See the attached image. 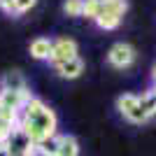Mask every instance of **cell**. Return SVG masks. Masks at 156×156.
<instances>
[{
    "instance_id": "cell-1",
    "label": "cell",
    "mask_w": 156,
    "mask_h": 156,
    "mask_svg": "<svg viewBox=\"0 0 156 156\" xmlns=\"http://www.w3.org/2000/svg\"><path fill=\"white\" fill-rule=\"evenodd\" d=\"M19 126L33 142L37 144L40 140L44 137L56 135V126H58V119H56V112L51 107H47L40 98L33 96L19 112Z\"/></svg>"
},
{
    "instance_id": "cell-2",
    "label": "cell",
    "mask_w": 156,
    "mask_h": 156,
    "mask_svg": "<svg viewBox=\"0 0 156 156\" xmlns=\"http://www.w3.org/2000/svg\"><path fill=\"white\" fill-rule=\"evenodd\" d=\"M117 110L124 119H128L130 124H144L147 114L140 110V98L135 93H124L117 98Z\"/></svg>"
},
{
    "instance_id": "cell-3",
    "label": "cell",
    "mask_w": 156,
    "mask_h": 156,
    "mask_svg": "<svg viewBox=\"0 0 156 156\" xmlns=\"http://www.w3.org/2000/svg\"><path fill=\"white\" fill-rule=\"evenodd\" d=\"M5 147L9 149V154H12V156L35 154V142H33L30 137L19 128V126H14V130H12V135H9V140L5 142Z\"/></svg>"
},
{
    "instance_id": "cell-4",
    "label": "cell",
    "mask_w": 156,
    "mask_h": 156,
    "mask_svg": "<svg viewBox=\"0 0 156 156\" xmlns=\"http://www.w3.org/2000/svg\"><path fill=\"white\" fill-rule=\"evenodd\" d=\"M133 61H135V49L130 44H126V42H117V44L107 51V63L119 68V70L133 65Z\"/></svg>"
},
{
    "instance_id": "cell-5",
    "label": "cell",
    "mask_w": 156,
    "mask_h": 156,
    "mask_svg": "<svg viewBox=\"0 0 156 156\" xmlns=\"http://www.w3.org/2000/svg\"><path fill=\"white\" fill-rule=\"evenodd\" d=\"M77 56V42L70 37H58L54 40L51 44V56H49V61H51V65L56 63H63V61L68 58H75Z\"/></svg>"
},
{
    "instance_id": "cell-6",
    "label": "cell",
    "mask_w": 156,
    "mask_h": 156,
    "mask_svg": "<svg viewBox=\"0 0 156 156\" xmlns=\"http://www.w3.org/2000/svg\"><path fill=\"white\" fill-rule=\"evenodd\" d=\"M30 91H0V107L5 110H14V112H21V107L30 100Z\"/></svg>"
},
{
    "instance_id": "cell-7",
    "label": "cell",
    "mask_w": 156,
    "mask_h": 156,
    "mask_svg": "<svg viewBox=\"0 0 156 156\" xmlns=\"http://www.w3.org/2000/svg\"><path fill=\"white\" fill-rule=\"evenodd\" d=\"M54 70L63 79H77L79 75L84 72V61L79 58V56H75V58H68V61H63V63H56Z\"/></svg>"
},
{
    "instance_id": "cell-8",
    "label": "cell",
    "mask_w": 156,
    "mask_h": 156,
    "mask_svg": "<svg viewBox=\"0 0 156 156\" xmlns=\"http://www.w3.org/2000/svg\"><path fill=\"white\" fill-rule=\"evenodd\" d=\"M26 77L21 72L12 70V72H5L2 79H0V91H26Z\"/></svg>"
},
{
    "instance_id": "cell-9",
    "label": "cell",
    "mask_w": 156,
    "mask_h": 156,
    "mask_svg": "<svg viewBox=\"0 0 156 156\" xmlns=\"http://www.w3.org/2000/svg\"><path fill=\"white\" fill-rule=\"evenodd\" d=\"M51 40L49 37H35L30 42V56L37 61H49V56H51Z\"/></svg>"
},
{
    "instance_id": "cell-10",
    "label": "cell",
    "mask_w": 156,
    "mask_h": 156,
    "mask_svg": "<svg viewBox=\"0 0 156 156\" xmlns=\"http://www.w3.org/2000/svg\"><path fill=\"white\" fill-rule=\"evenodd\" d=\"M35 154L40 156H58V135L44 137L35 144Z\"/></svg>"
},
{
    "instance_id": "cell-11",
    "label": "cell",
    "mask_w": 156,
    "mask_h": 156,
    "mask_svg": "<svg viewBox=\"0 0 156 156\" xmlns=\"http://www.w3.org/2000/svg\"><path fill=\"white\" fill-rule=\"evenodd\" d=\"M58 156H79V142L72 135H58Z\"/></svg>"
},
{
    "instance_id": "cell-12",
    "label": "cell",
    "mask_w": 156,
    "mask_h": 156,
    "mask_svg": "<svg viewBox=\"0 0 156 156\" xmlns=\"http://www.w3.org/2000/svg\"><path fill=\"white\" fill-rule=\"evenodd\" d=\"M128 9L126 0H105L100 5V14H114V16H124Z\"/></svg>"
},
{
    "instance_id": "cell-13",
    "label": "cell",
    "mask_w": 156,
    "mask_h": 156,
    "mask_svg": "<svg viewBox=\"0 0 156 156\" xmlns=\"http://www.w3.org/2000/svg\"><path fill=\"white\" fill-rule=\"evenodd\" d=\"M137 98H140V110L147 114V119L154 117L156 114V91L149 89V91H144L142 96H137Z\"/></svg>"
},
{
    "instance_id": "cell-14",
    "label": "cell",
    "mask_w": 156,
    "mask_h": 156,
    "mask_svg": "<svg viewBox=\"0 0 156 156\" xmlns=\"http://www.w3.org/2000/svg\"><path fill=\"white\" fill-rule=\"evenodd\" d=\"M119 23H121V16H114V14H100L96 19V26L103 30H114Z\"/></svg>"
},
{
    "instance_id": "cell-15",
    "label": "cell",
    "mask_w": 156,
    "mask_h": 156,
    "mask_svg": "<svg viewBox=\"0 0 156 156\" xmlns=\"http://www.w3.org/2000/svg\"><path fill=\"white\" fill-rule=\"evenodd\" d=\"M82 9H84V0H65L63 2V12L68 16H82Z\"/></svg>"
},
{
    "instance_id": "cell-16",
    "label": "cell",
    "mask_w": 156,
    "mask_h": 156,
    "mask_svg": "<svg viewBox=\"0 0 156 156\" xmlns=\"http://www.w3.org/2000/svg\"><path fill=\"white\" fill-rule=\"evenodd\" d=\"M82 16H86V19L96 21L98 16H100V5H98V2H93V0H84V9H82Z\"/></svg>"
},
{
    "instance_id": "cell-17",
    "label": "cell",
    "mask_w": 156,
    "mask_h": 156,
    "mask_svg": "<svg viewBox=\"0 0 156 156\" xmlns=\"http://www.w3.org/2000/svg\"><path fill=\"white\" fill-rule=\"evenodd\" d=\"M12 130H14V124H9V121H5V119H0V144H5L7 140H9Z\"/></svg>"
},
{
    "instance_id": "cell-18",
    "label": "cell",
    "mask_w": 156,
    "mask_h": 156,
    "mask_svg": "<svg viewBox=\"0 0 156 156\" xmlns=\"http://www.w3.org/2000/svg\"><path fill=\"white\" fill-rule=\"evenodd\" d=\"M35 2H37V0H14V14H23V12H28V9H33Z\"/></svg>"
},
{
    "instance_id": "cell-19",
    "label": "cell",
    "mask_w": 156,
    "mask_h": 156,
    "mask_svg": "<svg viewBox=\"0 0 156 156\" xmlns=\"http://www.w3.org/2000/svg\"><path fill=\"white\" fill-rule=\"evenodd\" d=\"M0 156H12V154H9V149H7L5 144H0Z\"/></svg>"
},
{
    "instance_id": "cell-20",
    "label": "cell",
    "mask_w": 156,
    "mask_h": 156,
    "mask_svg": "<svg viewBox=\"0 0 156 156\" xmlns=\"http://www.w3.org/2000/svg\"><path fill=\"white\" fill-rule=\"evenodd\" d=\"M151 77H154V84H156V63H154V70H151Z\"/></svg>"
},
{
    "instance_id": "cell-21",
    "label": "cell",
    "mask_w": 156,
    "mask_h": 156,
    "mask_svg": "<svg viewBox=\"0 0 156 156\" xmlns=\"http://www.w3.org/2000/svg\"><path fill=\"white\" fill-rule=\"evenodd\" d=\"M93 2H98V5H103V2H105V0H93Z\"/></svg>"
},
{
    "instance_id": "cell-22",
    "label": "cell",
    "mask_w": 156,
    "mask_h": 156,
    "mask_svg": "<svg viewBox=\"0 0 156 156\" xmlns=\"http://www.w3.org/2000/svg\"><path fill=\"white\" fill-rule=\"evenodd\" d=\"M21 156H35V154H21Z\"/></svg>"
},
{
    "instance_id": "cell-23",
    "label": "cell",
    "mask_w": 156,
    "mask_h": 156,
    "mask_svg": "<svg viewBox=\"0 0 156 156\" xmlns=\"http://www.w3.org/2000/svg\"><path fill=\"white\" fill-rule=\"evenodd\" d=\"M151 89H154V91H156V84H154V86H151Z\"/></svg>"
},
{
    "instance_id": "cell-24",
    "label": "cell",
    "mask_w": 156,
    "mask_h": 156,
    "mask_svg": "<svg viewBox=\"0 0 156 156\" xmlns=\"http://www.w3.org/2000/svg\"><path fill=\"white\" fill-rule=\"evenodd\" d=\"M0 110H2V107H0Z\"/></svg>"
}]
</instances>
